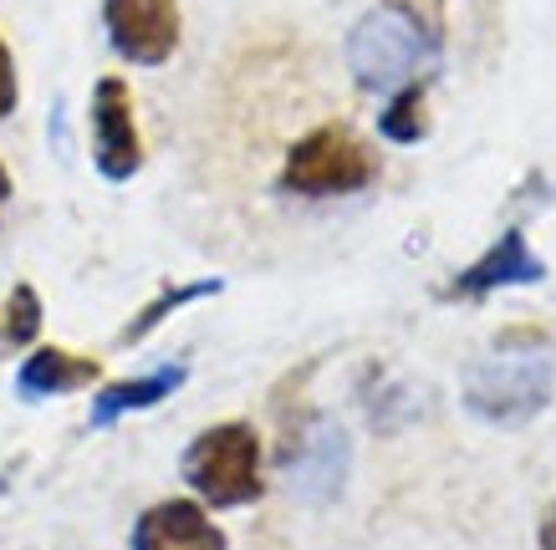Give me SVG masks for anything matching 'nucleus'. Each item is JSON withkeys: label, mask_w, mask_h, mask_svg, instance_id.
I'll return each mask as SVG.
<instances>
[{"label": "nucleus", "mask_w": 556, "mask_h": 550, "mask_svg": "<svg viewBox=\"0 0 556 550\" xmlns=\"http://www.w3.org/2000/svg\"><path fill=\"white\" fill-rule=\"evenodd\" d=\"M556 357L552 347H495V357L465 372V408L495 429H516L552 402Z\"/></svg>", "instance_id": "obj_1"}, {"label": "nucleus", "mask_w": 556, "mask_h": 550, "mask_svg": "<svg viewBox=\"0 0 556 550\" xmlns=\"http://www.w3.org/2000/svg\"><path fill=\"white\" fill-rule=\"evenodd\" d=\"M439 51V36L414 21L408 11H399L393 0H383L378 11L357 21L348 31V67H353L363 92H399L404 82H414V72Z\"/></svg>", "instance_id": "obj_2"}, {"label": "nucleus", "mask_w": 556, "mask_h": 550, "mask_svg": "<svg viewBox=\"0 0 556 550\" xmlns=\"http://www.w3.org/2000/svg\"><path fill=\"white\" fill-rule=\"evenodd\" d=\"M185 479L204 504L215 510H236L255 504L266 495V474H261V434L245 418L204 429L185 449Z\"/></svg>", "instance_id": "obj_3"}, {"label": "nucleus", "mask_w": 556, "mask_h": 550, "mask_svg": "<svg viewBox=\"0 0 556 550\" xmlns=\"http://www.w3.org/2000/svg\"><path fill=\"white\" fill-rule=\"evenodd\" d=\"M378 179V153L348 128V123H321L306 138H296L281 164V189L302 200H338L357 194Z\"/></svg>", "instance_id": "obj_4"}, {"label": "nucleus", "mask_w": 556, "mask_h": 550, "mask_svg": "<svg viewBox=\"0 0 556 550\" xmlns=\"http://www.w3.org/2000/svg\"><path fill=\"white\" fill-rule=\"evenodd\" d=\"M102 26L123 62L164 67L179 51V0H102Z\"/></svg>", "instance_id": "obj_5"}, {"label": "nucleus", "mask_w": 556, "mask_h": 550, "mask_svg": "<svg viewBox=\"0 0 556 550\" xmlns=\"http://www.w3.org/2000/svg\"><path fill=\"white\" fill-rule=\"evenodd\" d=\"M92 164L113 183H128L143 168L134 92L123 77H98V87H92Z\"/></svg>", "instance_id": "obj_6"}, {"label": "nucleus", "mask_w": 556, "mask_h": 550, "mask_svg": "<svg viewBox=\"0 0 556 550\" xmlns=\"http://www.w3.org/2000/svg\"><path fill=\"white\" fill-rule=\"evenodd\" d=\"M546 281V266H541V255L526 245L521 230H506L495 245H490L480 260L455 276V285L444 291L450 300H485L490 291H506V285H541Z\"/></svg>", "instance_id": "obj_7"}, {"label": "nucleus", "mask_w": 556, "mask_h": 550, "mask_svg": "<svg viewBox=\"0 0 556 550\" xmlns=\"http://www.w3.org/2000/svg\"><path fill=\"white\" fill-rule=\"evenodd\" d=\"M134 550H230L225 530L194 500H159L134 525Z\"/></svg>", "instance_id": "obj_8"}, {"label": "nucleus", "mask_w": 556, "mask_h": 550, "mask_svg": "<svg viewBox=\"0 0 556 550\" xmlns=\"http://www.w3.org/2000/svg\"><path fill=\"white\" fill-rule=\"evenodd\" d=\"M348 479V438H342L338 423L317 418L306 434H296V449H291V484L302 500H332Z\"/></svg>", "instance_id": "obj_9"}, {"label": "nucleus", "mask_w": 556, "mask_h": 550, "mask_svg": "<svg viewBox=\"0 0 556 550\" xmlns=\"http://www.w3.org/2000/svg\"><path fill=\"white\" fill-rule=\"evenodd\" d=\"M98 378H102L98 357H83V351H72V347H36L16 367V393L21 398H62V393L92 387Z\"/></svg>", "instance_id": "obj_10"}, {"label": "nucleus", "mask_w": 556, "mask_h": 550, "mask_svg": "<svg viewBox=\"0 0 556 550\" xmlns=\"http://www.w3.org/2000/svg\"><path fill=\"white\" fill-rule=\"evenodd\" d=\"M189 367L185 362H169V367H153V372H143V378H123V383H108L92 398V413H87V423L92 429H113L118 418L128 413H143V408H159L164 398H174L179 387H185Z\"/></svg>", "instance_id": "obj_11"}, {"label": "nucleus", "mask_w": 556, "mask_h": 550, "mask_svg": "<svg viewBox=\"0 0 556 550\" xmlns=\"http://www.w3.org/2000/svg\"><path fill=\"white\" fill-rule=\"evenodd\" d=\"M219 291H225V281H219V276H210V281L164 285V291H159V296H153L149 306H138V317H134V321H128V327H123V332H118V342H123V347H138V342H143V336H153V332H159V327H164V321H169L174 311H185V306H194V300H210V296H219Z\"/></svg>", "instance_id": "obj_12"}, {"label": "nucleus", "mask_w": 556, "mask_h": 550, "mask_svg": "<svg viewBox=\"0 0 556 550\" xmlns=\"http://www.w3.org/2000/svg\"><path fill=\"white\" fill-rule=\"evenodd\" d=\"M424 87L419 82H404L399 92H393V102L383 107V117H378V128H383V138H393V143H419L424 133H429V107H424Z\"/></svg>", "instance_id": "obj_13"}, {"label": "nucleus", "mask_w": 556, "mask_h": 550, "mask_svg": "<svg viewBox=\"0 0 556 550\" xmlns=\"http://www.w3.org/2000/svg\"><path fill=\"white\" fill-rule=\"evenodd\" d=\"M41 332V296L36 285H11V296L0 300V342L5 347H31Z\"/></svg>", "instance_id": "obj_14"}, {"label": "nucleus", "mask_w": 556, "mask_h": 550, "mask_svg": "<svg viewBox=\"0 0 556 550\" xmlns=\"http://www.w3.org/2000/svg\"><path fill=\"white\" fill-rule=\"evenodd\" d=\"M16 98H21V87H16V62H11V47L0 41V117L16 113Z\"/></svg>", "instance_id": "obj_15"}, {"label": "nucleus", "mask_w": 556, "mask_h": 550, "mask_svg": "<svg viewBox=\"0 0 556 550\" xmlns=\"http://www.w3.org/2000/svg\"><path fill=\"white\" fill-rule=\"evenodd\" d=\"M399 11H408L414 21H424L434 36H444V0H393Z\"/></svg>", "instance_id": "obj_16"}, {"label": "nucleus", "mask_w": 556, "mask_h": 550, "mask_svg": "<svg viewBox=\"0 0 556 550\" xmlns=\"http://www.w3.org/2000/svg\"><path fill=\"white\" fill-rule=\"evenodd\" d=\"M541 550H556V504L546 510V520H541Z\"/></svg>", "instance_id": "obj_17"}, {"label": "nucleus", "mask_w": 556, "mask_h": 550, "mask_svg": "<svg viewBox=\"0 0 556 550\" xmlns=\"http://www.w3.org/2000/svg\"><path fill=\"white\" fill-rule=\"evenodd\" d=\"M5 200H11V174H5V164H0V209H5Z\"/></svg>", "instance_id": "obj_18"}, {"label": "nucleus", "mask_w": 556, "mask_h": 550, "mask_svg": "<svg viewBox=\"0 0 556 550\" xmlns=\"http://www.w3.org/2000/svg\"><path fill=\"white\" fill-rule=\"evenodd\" d=\"M11 474H16V464H11V469H0V495L11 489Z\"/></svg>", "instance_id": "obj_19"}]
</instances>
